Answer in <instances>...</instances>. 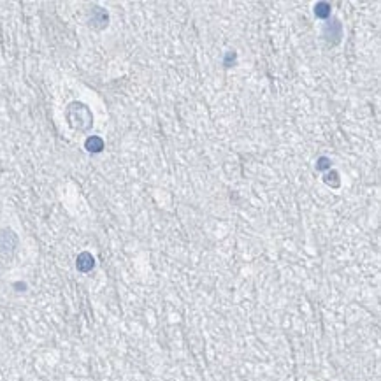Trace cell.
<instances>
[{"instance_id":"cell-1","label":"cell","mask_w":381,"mask_h":381,"mask_svg":"<svg viewBox=\"0 0 381 381\" xmlns=\"http://www.w3.org/2000/svg\"><path fill=\"white\" fill-rule=\"evenodd\" d=\"M16 248V237L11 230L0 232V257H9Z\"/></svg>"},{"instance_id":"cell-2","label":"cell","mask_w":381,"mask_h":381,"mask_svg":"<svg viewBox=\"0 0 381 381\" xmlns=\"http://www.w3.org/2000/svg\"><path fill=\"white\" fill-rule=\"evenodd\" d=\"M93 265H95V262H93V257H91L90 253H81L79 257H77V269H79V271L88 272L93 269Z\"/></svg>"},{"instance_id":"cell-3","label":"cell","mask_w":381,"mask_h":381,"mask_svg":"<svg viewBox=\"0 0 381 381\" xmlns=\"http://www.w3.org/2000/svg\"><path fill=\"white\" fill-rule=\"evenodd\" d=\"M102 141L98 139V137H90V139L86 141V148L90 151H93V153H97V151H100L102 150Z\"/></svg>"}]
</instances>
